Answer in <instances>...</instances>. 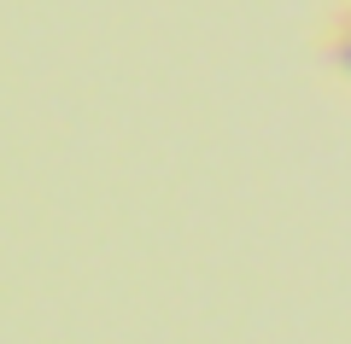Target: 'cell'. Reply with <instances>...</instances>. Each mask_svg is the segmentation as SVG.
I'll return each instance as SVG.
<instances>
[{
    "mask_svg": "<svg viewBox=\"0 0 351 344\" xmlns=\"http://www.w3.org/2000/svg\"><path fill=\"white\" fill-rule=\"evenodd\" d=\"M334 53H339V64L351 70V12H346V18L334 24Z\"/></svg>",
    "mask_w": 351,
    "mask_h": 344,
    "instance_id": "1",
    "label": "cell"
}]
</instances>
